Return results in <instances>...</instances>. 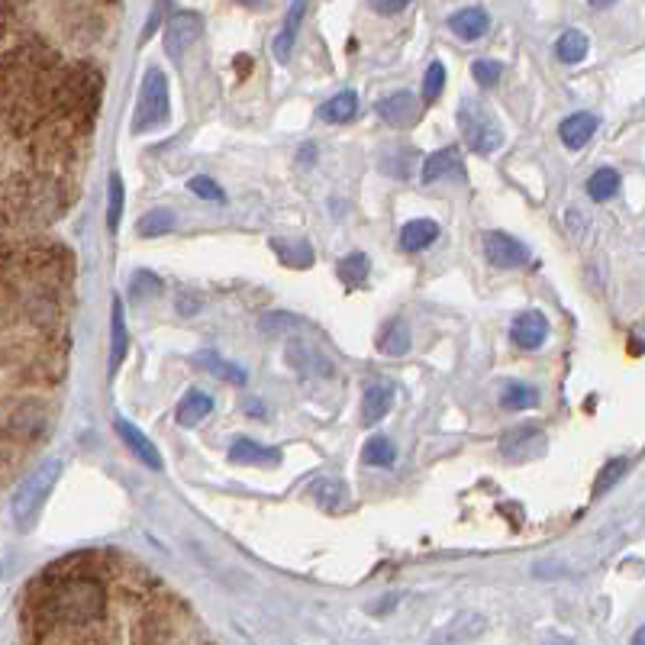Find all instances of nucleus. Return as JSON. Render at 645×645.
<instances>
[{
  "label": "nucleus",
  "instance_id": "ddd939ff",
  "mask_svg": "<svg viewBox=\"0 0 645 645\" xmlns=\"http://www.w3.org/2000/svg\"><path fill=\"white\" fill-rule=\"evenodd\" d=\"M391 407H394V384H384V381L368 384L362 394V423L375 426L391 413Z\"/></svg>",
  "mask_w": 645,
  "mask_h": 645
},
{
  "label": "nucleus",
  "instance_id": "aec40b11",
  "mask_svg": "<svg viewBox=\"0 0 645 645\" xmlns=\"http://www.w3.org/2000/svg\"><path fill=\"white\" fill-rule=\"evenodd\" d=\"M268 246L284 265H291V268H310L313 265V249H310L307 239H278L275 236Z\"/></svg>",
  "mask_w": 645,
  "mask_h": 645
},
{
  "label": "nucleus",
  "instance_id": "bb28decb",
  "mask_svg": "<svg viewBox=\"0 0 645 645\" xmlns=\"http://www.w3.org/2000/svg\"><path fill=\"white\" fill-rule=\"evenodd\" d=\"M362 462L375 468H391L397 462V449L387 436H371L362 449Z\"/></svg>",
  "mask_w": 645,
  "mask_h": 645
},
{
  "label": "nucleus",
  "instance_id": "20e7f679",
  "mask_svg": "<svg viewBox=\"0 0 645 645\" xmlns=\"http://www.w3.org/2000/svg\"><path fill=\"white\" fill-rule=\"evenodd\" d=\"M59 475H62V462H55L52 458V462L39 465L33 475L20 484V491L13 494V516L20 520V526H30L36 520L42 504H46L49 494H52L55 481H59Z\"/></svg>",
  "mask_w": 645,
  "mask_h": 645
},
{
  "label": "nucleus",
  "instance_id": "39448f33",
  "mask_svg": "<svg viewBox=\"0 0 645 645\" xmlns=\"http://www.w3.org/2000/svg\"><path fill=\"white\" fill-rule=\"evenodd\" d=\"M168 123V78L162 68H152L146 81H142L136 117H133V133H149Z\"/></svg>",
  "mask_w": 645,
  "mask_h": 645
},
{
  "label": "nucleus",
  "instance_id": "cd10ccee",
  "mask_svg": "<svg viewBox=\"0 0 645 645\" xmlns=\"http://www.w3.org/2000/svg\"><path fill=\"white\" fill-rule=\"evenodd\" d=\"M616 191H620V175H616L613 168H600L587 178V194H591V200H597V204H607L610 197H616Z\"/></svg>",
  "mask_w": 645,
  "mask_h": 645
},
{
  "label": "nucleus",
  "instance_id": "7c9ffc66",
  "mask_svg": "<svg viewBox=\"0 0 645 645\" xmlns=\"http://www.w3.org/2000/svg\"><path fill=\"white\" fill-rule=\"evenodd\" d=\"M171 229H175V213H171V210H152L136 223V233L146 236V239L165 236V233H171Z\"/></svg>",
  "mask_w": 645,
  "mask_h": 645
},
{
  "label": "nucleus",
  "instance_id": "0eeeda50",
  "mask_svg": "<svg viewBox=\"0 0 645 645\" xmlns=\"http://www.w3.org/2000/svg\"><path fill=\"white\" fill-rule=\"evenodd\" d=\"M484 255L494 268H520L529 262V246L510 233L494 229V233L484 236Z\"/></svg>",
  "mask_w": 645,
  "mask_h": 645
},
{
  "label": "nucleus",
  "instance_id": "423d86ee",
  "mask_svg": "<svg viewBox=\"0 0 645 645\" xmlns=\"http://www.w3.org/2000/svg\"><path fill=\"white\" fill-rule=\"evenodd\" d=\"M200 36H204V17L194 10H178L165 26V49L171 59H181Z\"/></svg>",
  "mask_w": 645,
  "mask_h": 645
},
{
  "label": "nucleus",
  "instance_id": "6e6552de",
  "mask_svg": "<svg viewBox=\"0 0 645 645\" xmlns=\"http://www.w3.org/2000/svg\"><path fill=\"white\" fill-rule=\"evenodd\" d=\"M542 452H546V433H539L536 426H516L500 439V455L510 462H533Z\"/></svg>",
  "mask_w": 645,
  "mask_h": 645
},
{
  "label": "nucleus",
  "instance_id": "a19ab883",
  "mask_svg": "<svg viewBox=\"0 0 645 645\" xmlns=\"http://www.w3.org/2000/svg\"><path fill=\"white\" fill-rule=\"evenodd\" d=\"M175 310L181 313V317H194V313L200 310V297L197 294H178V300H175Z\"/></svg>",
  "mask_w": 645,
  "mask_h": 645
},
{
  "label": "nucleus",
  "instance_id": "f3484780",
  "mask_svg": "<svg viewBox=\"0 0 645 645\" xmlns=\"http://www.w3.org/2000/svg\"><path fill=\"white\" fill-rule=\"evenodd\" d=\"M304 13H307V0H291V10H288V17H284V26H281V33L275 39V59L278 62L291 59L297 33H300V23H304Z\"/></svg>",
  "mask_w": 645,
  "mask_h": 645
},
{
  "label": "nucleus",
  "instance_id": "72a5a7b5",
  "mask_svg": "<svg viewBox=\"0 0 645 645\" xmlns=\"http://www.w3.org/2000/svg\"><path fill=\"white\" fill-rule=\"evenodd\" d=\"M626 468H629L626 458H610V462H607L604 468H600V475H597V481H594V491H591V494H594V497L607 494L610 487L626 475Z\"/></svg>",
  "mask_w": 645,
  "mask_h": 645
},
{
  "label": "nucleus",
  "instance_id": "7ed1b4c3",
  "mask_svg": "<svg viewBox=\"0 0 645 645\" xmlns=\"http://www.w3.org/2000/svg\"><path fill=\"white\" fill-rule=\"evenodd\" d=\"M458 129H462L465 146L475 155H491L504 146V129L494 120V113H487L475 97H465L458 107Z\"/></svg>",
  "mask_w": 645,
  "mask_h": 645
},
{
  "label": "nucleus",
  "instance_id": "f03ea898",
  "mask_svg": "<svg viewBox=\"0 0 645 645\" xmlns=\"http://www.w3.org/2000/svg\"><path fill=\"white\" fill-rule=\"evenodd\" d=\"M100 97H104V75L91 62L62 65L52 88L55 120H65L81 136H88L100 113Z\"/></svg>",
  "mask_w": 645,
  "mask_h": 645
},
{
  "label": "nucleus",
  "instance_id": "c03bdc74",
  "mask_svg": "<svg viewBox=\"0 0 645 645\" xmlns=\"http://www.w3.org/2000/svg\"><path fill=\"white\" fill-rule=\"evenodd\" d=\"M246 4H255V0H246Z\"/></svg>",
  "mask_w": 645,
  "mask_h": 645
},
{
  "label": "nucleus",
  "instance_id": "f257e3e1",
  "mask_svg": "<svg viewBox=\"0 0 645 645\" xmlns=\"http://www.w3.org/2000/svg\"><path fill=\"white\" fill-rule=\"evenodd\" d=\"M175 594L117 552H81L42 568L23 591L30 642H129L117 607H159Z\"/></svg>",
  "mask_w": 645,
  "mask_h": 645
},
{
  "label": "nucleus",
  "instance_id": "412c9836",
  "mask_svg": "<svg viewBox=\"0 0 645 645\" xmlns=\"http://www.w3.org/2000/svg\"><path fill=\"white\" fill-rule=\"evenodd\" d=\"M439 239V226L433 220H410L400 229V246L407 252H423Z\"/></svg>",
  "mask_w": 645,
  "mask_h": 645
},
{
  "label": "nucleus",
  "instance_id": "4c0bfd02",
  "mask_svg": "<svg viewBox=\"0 0 645 645\" xmlns=\"http://www.w3.org/2000/svg\"><path fill=\"white\" fill-rule=\"evenodd\" d=\"M410 159H413V149H397L381 162V171H387L394 178H410Z\"/></svg>",
  "mask_w": 645,
  "mask_h": 645
},
{
  "label": "nucleus",
  "instance_id": "473e14b6",
  "mask_svg": "<svg viewBox=\"0 0 645 645\" xmlns=\"http://www.w3.org/2000/svg\"><path fill=\"white\" fill-rule=\"evenodd\" d=\"M159 294H162V278L152 275V271H136L133 284H129V300H146Z\"/></svg>",
  "mask_w": 645,
  "mask_h": 645
},
{
  "label": "nucleus",
  "instance_id": "37998d69",
  "mask_svg": "<svg viewBox=\"0 0 645 645\" xmlns=\"http://www.w3.org/2000/svg\"><path fill=\"white\" fill-rule=\"evenodd\" d=\"M613 0H591V7H610Z\"/></svg>",
  "mask_w": 645,
  "mask_h": 645
},
{
  "label": "nucleus",
  "instance_id": "c9c22d12",
  "mask_svg": "<svg viewBox=\"0 0 645 645\" xmlns=\"http://www.w3.org/2000/svg\"><path fill=\"white\" fill-rule=\"evenodd\" d=\"M471 75H475L481 88H494V84L504 78V65L494 62V59H478L475 65H471Z\"/></svg>",
  "mask_w": 645,
  "mask_h": 645
},
{
  "label": "nucleus",
  "instance_id": "4468645a",
  "mask_svg": "<svg viewBox=\"0 0 645 645\" xmlns=\"http://www.w3.org/2000/svg\"><path fill=\"white\" fill-rule=\"evenodd\" d=\"M229 462L233 465H278L281 462V449L262 446V442L239 436L233 446H229Z\"/></svg>",
  "mask_w": 645,
  "mask_h": 645
},
{
  "label": "nucleus",
  "instance_id": "58836bf2",
  "mask_svg": "<svg viewBox=\"0 0 645 645\" xmlns=\"http://www.w3.org/2000/svg\"><path fill=\"white\" fill-rule=\"evenodd\" d=\"M188 188H191V194H197V197L210 200V204H223V200H226V194H223L220 184H213V181H210V178H204V175L191 178Z\"/></svg>",
  "mask_w": 645,
  "mask_h": 645
},
{
  "label": "nucleus",
  "instance_id": "4be33fe9",
  "mask_svg": "<svg viewBox=\"0 0 645 645\" xmlns=\"http://www.w3.org/2000/svg\"><path fill=\"white\" fill-rule=\"evenodd\" d=\"M410 326L404 323V320H391L384 326V333H381V339H378V349L384 352V355H391V358H400V355H407L410 352Z\"/></svg>",
  "mask_w": 645,
  "mask_h": 645
},
{
  "label": "nucleus",
  "instance_id": "a211bd4d",
  "mask_svg": "<svg viewBox=\"0 0 645 645\" xmlns=\"http://www.w3.org/2000/svg\"><path fill=\"white\" fill-rule=\"evenodd\" d=\"M110 375H117L123 358L129 352V333H126V323H123V300L113 297V317H110Z\"/></svg>",
  "mask_w": 645,
  "mask_h": 645
},
{
  "label": "nucleus",
  "instance_id": "e433bc0d",
  "mask_svg": "<svg viewBox=\"0 0 645 645\" xmlns=\"http://www.w3.org/2000/svg\"><path fill=\"white\" fill-rule=\"evenodd\" d=\"M258 326H262V333H268V336H281V333H288V329H300L304 323L291 317V313H265Z\"/></svg>",
  "mask_w": 645,
  "mask_h": 645
},
{
  "label": "nucleus",
  "instance_id": "dca6fc26",
  "mask_svg": "<svg viewBox=\"0 0 645 645\" xmlns=\"http://www.w3.org/2000/svg\"><path fill=\"white\" fill-rule=\"evenodd\" d=\"M449 30L455 36H462L465 42H475L491 30V17H487V10H481V7H465L449 17Z\"/></svg>",
  "mask_w": 645,
  "mask_h": 645
},
{
  "label": "nucleus",
  "instance_id": "393cba45",
  "mask_svg": "<svg viewBox=\"0 0 645 645\" xmlns=\"http://www.w3.org/2000/svg\"><path fill=\"white\" fill-rule=\"evenodd\" d=\"M358 113V94L355 91H342L333 100H326L320 107V120L326 123H349Z\"/></svg>",
  "mask_w": 645,
  "mask_h": 645
},
{
  "label": "nucleus",
  "instance_id": "c756f323",
  "mask_svg": "<svg viewBox=\"0 0 645 645\" xmlns=\"http://www.w3.org/2000/svg\"><path fill=\"white\" fill-rule=\"evenodd\" d=\"M555 55L562 62H568V65L581 62L584 55H587V36L581 30H565L562 36H558V42H555Z\"/></svg>",
  "mask_w": 645,
  "mask_h": 645
},
{
  "label": "nucleus",
  "instance_id": "b1692460",
  "mask_svg": "<svg viewBox=\"0 0 645 645\" xmlns=\"http://www.w3.org/2000/svg\"><path fill=\"white\" fill-rule=\"evenodd\" d=\"M197 365L204 368V371H210V375H217L220 381H229V384H246L249 381V375L242 371L239 365H233V362H223V358L217 355V352H200L197 355Z\"/></svg>",
  "mask_w": 645,
  "mask_h": 645
},
{
  "label": "nucleus",
  "instance_id": "f704fd0d",
  "mask_svg": "<svg viewBox=\"0 0 645 645\" xmlns=\"http://www.w3.org/2000/svg\"><path fill=\"white\" fill-rule=\"evenodd\" d=\"M442 88H446V65H442V62H429L426 78H423V104H436Z\"/></svg>",
  "mask_w": 645,
  "mask_h": 645
},
{
  "label": "nucleus",
  "instance_id": "2eb2a0df",
  "mask_svg": "<svg viewBox=\"0 0 645 645\" xmlns=\"http://www.w3.org/2000/svg\"><path fill=\"white\" fill-rule=\"evenodd\" d=\"M594 133H597V117H594V113H571V117L562 120V126H558V136H562L565 149H571V152L584 149Z\"/></svg>",
  "mask_w": 645,
  "mask_h": 645
},
{
  "label": "nucleus",
  "instance_id": "f8f14e48",
  "mask_svg": "<svg viewBox=\"0 0 645 645\" xmlns=\"http://www.w3.org/2000/svg\"><path fill=\"white\" fill-rule=\"evenodd\" d=\"M465 168H462V152L455 146H446L433 152L429 159L423 162V184H436L442 178H462Z\"/></svg>",
  "mask_w": 645,
  "mask_h": 645
},
{
  "label": "nucleus",
  "instance_id": "6ab92c4d",
  "mask_svg": "<svg viewBox=\"0 0 645 645\" xmlns=\"http://www.w3.org/2000/svg\"><path fill=\"white\" fill-rule=\"evenodd\" d=\"M210 410H213V397L204 394V391H197V387H191V391L181 397L175 420H178V426H188V429H191V426H197L204 417H210Z\"/></svg>",
  "mask_w": 645,
  "mask_h": 645
},
{
  "label": "nucleus",
  "instance_id": "1a4fd4ad",
  "mask_svg": "<svg viewBox=\"0 0 645 645\" xmlns=\"http://www.w3.org/2000/svg\"><path fill=\"white\" fill-rule=\"evenodd\" d=\"M510 339H513V346H520L523 352H536L542 342L549 339V320H546V313H539V310H526L520 313V317L513 320L510 326Z\"/></svg>",
  "mask_w": 645,
  "mask_h": 645
},
{
  "label": "nucleus",
  "instance_id": "79ce46f5",
  "mask_svg": "<svg viewBox=\"0 0 645 645\" xmlns=\"http://www.w3.org/2000/svg\"><path fill=\"white\" fill-rule=\"evenodd\" d=\"M633 642H636V645H645V626H642V629H639V633L633 636Z\"/></svg>",
  "mask_w": 645,
  "mask_h": 645
},
{
  "label": "nucleus",
  "instance_id": "c85d7f7f",
  "mask_svg": "<svg viewBox=\"0 0 645 645\" xmlns=\"http://www.w3.org/2000/svg\"><path fill=\"white\" fill-rule=\"evenodd\" d=\"M313 497H317V504L323 507V510H339L342 504H346V484H342L339 478H323V481H317L313 484V491H310Z\"/></svg>",
  "mask_w": 645,
  "mask_h": 645
},
{
  "label": "nucleus",
  "instance_id": "9b49d317",
  "mask_svg": "<svg viewBox=\"0 0 645 645\" xmlns=\"http://www.w3.org/2000/svg\"><path fill=\"white\" fill-rule=\"evenodd\" d=\"M113 429H117V436L126 442V449L133 452L142 465H149L152 471H162V468H165V458H162V452L155 449L152 442H149V436H146V433H139V429H136L133 423L117 420V423H113Z\"/></svg>",
  "mask_w": 645,
  "mask_h": 645
},
{
  "label": "nucleus",
  "instance_id": "5701e85b",
  "mask_svg": "<svg viewBox=\"0 0 645 645\" xmlns=\"http://www.w3.org/2000/svg\"><path fill=\"white\" fill-rule=\"evenodd\" d=\"M336 275H339L342 284H346V288H362V284L368 281V275H371L368 255H365V252H349V255L336 265Z\"/></svg>",
  "mask_w": 645,
  "mask_h": 645
},
{
  "label": "nucleus",
  "instance_id": "9d476101",
  "mask_svg": "<svg viewBox=\"0 0 645 645\" xmlns=\"http://www.w3.org/2000/svg\"><path fill=\"white\" fill-rule=\"evenodd\" d=\"M420 113H423L420 100H417V94H410V91H397L391 97L378 100V117L387 126H397V129L413 126L420 120Z\"/></svg>",
  "mask_w": 645,
  "mask_h": 645
},
{
  "label": "nucleus",
  "instance_id": "a878e982",
  "mask_svg": "<svg viewBox=\"0 0 645 645\" xmlns=\"http://www.w3.org/2000/svg\"><path fill=\"white\" fill-rule=\"evenodd\" d=\"M500 407L504 410H533V407H539V391L526 381H513L504 387V394H500Z\"/></svg>",
  "mask_w": 645,
  "mask_h": 645
},
{
  "label": "nucleus",
  "instance_id": "2f4dec72",
  "mask_svg": "<svg viewBox=\"0 0 645 645\" xmlns=\"http://www.w3.org/2000/svg\"><path fill=\"white\" fill-rule=\"evenodd\" d=\"M110 200H107V226H110V233H117L120 229V217H123V178L113 171L110 175V188H107Z\"/></svg>",
  "mask_w": 645,
  "mask_h": 645
},
{
  "label": "nucleus",
  "instance_id": "ea45409f",
  "mask_svg": "<svg viewBox=\"0 0 645 645\" xmlns=\"http://www.w3.org/2000/svg\"><path fill=\"white\" fill-rule=\"evenodd\" d=\"M413 0H368V7L375 13H384V17H394V13L407 10Z\"/></svg>",
  "mask_w": 645,
  "mask_h": 645
}]
</instances>
